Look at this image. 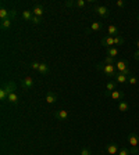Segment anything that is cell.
<instances>
[{
	"instance_id": "cell-1",
	"label": "cell",
	"mask_w": 139,
	"mask_h": 155,
	"mask_svg": "<svg viewBox=\"0 0 139 155\" xmlns=\"http://www.w3.org/2000/svg\"><path fill=\"white\" fill-rule=\"evenodd\" d=\"M95 68L97 69V71H102L104 75H106L107 78H116L117 72H116V65H110V64H104V62H99V64L95 65Z\"/></svg>"
},
{
	"instance_id": "cell-2",
	"label": "cell",
	"mask_w": 139,
	"mask_h": 155,
	"mask_svg": "<svg viewBox=\"0 0 139 155\" xmlns=\"http://www.w3.org/2000/svg\"><path fill=\"white\" fill-rule=\"evenodd\" d=\"M128 143L131 144V155H136L138 154V144H139V137L135 133H130L128 134Z\"/></svg>"
},
{
	"instance_id": "cell-3",
	"label": "cell",
	"mask_w": 139,
	"mask_h": 155,
	"mask_svg": "<svg viewBox=\"0 0 139 155\" xmlns=\"http://www.w3.org/2000/svg\"><path fill=\"white\" fill-rule=\"evenodd\" d=\"M116 68H117V71H118L120 73H124L125 76H130V75H131L130 65H128V62H127V61H124V60H120V61H117Z\"/></svg>"
},
{
	"instance_id": "cell-4",
	"label": "cell",
	"mask_w": 139,
	"mask_h": 155,
	"mask_svg": "<svg viewBox=\"0 0 139 155\" xmlns=\"http://www.w3.org/2000/svg\"><path fill=\"white\" fill-rule=\"evenodd\" d=\"M95 13L100 15L102 18H109L110 17V11L106 6H95Z\"/></svg>"
},
{
	"instance_id": "cell-5",
	"label": "cell",
	"mask_w": 139,
	"mask_h": 155,
	"mask_svg": "<svg viewBox=\"0 0 139 155\" xmlns=\"http://www.w3.org/2000/svg\"><path fill=\"white\" fill-rule=\"evenodd\" d=\"M114 90H117V83L116 80H109L106 85V91H104V96L109 97L110 96V93H113Z\"/></svg>"
},
{
	"instance_id": "cell-6",
	"label": "cell",
	"mask_w": 139,
	"mask_h": 155,
	"mask_svg": "<svg viewBox=\"0 0 139 155\" xmlns=\"http://www.w3.org/2000/svg\"><path fill=\"white\" fill-rule=\"evenodd\" d=\"M1 89H4L6 93L10 96L11 93H14V91H15V89H17V85H15L13 80H9L7 83H4V85H3V87H1Z\"/></svg>"
},
{
	"instance_id": "cell-7",
	"label": "cell",
	"mask_w": 139,
	"mask_h": 155,
	"mask_svg": "<svg viewBox=\"0 0 139 155\" xmlns=\"http://www.w3.org/2000/svg\"><path fill=\"white\" fill-rule=\"evenodd\" d=\"M106 151L110 155H117L118 151H120V147H118V144H116V143H110V144L106 146Z\"/></svg>"
},
{
	"instance_id": "cell-8",
	"label": "cell",
	"mask_w": 139,
	"mask_h": 155,
	"mask_svg": "<svg viewBox=\"0 0 139 155\" xmlns=\"http://www.w3.org/2000/svg\"><path fill=\"white\" fill-rule=\"evenodd\" d=\"M54 116L56 119H59V121H63V122H65L67 119H68V111L65 110H59L54 112Z\"/></svg>"
},
{
	"instance_id": "cell-9",
	"label": "cell",
	"mask_w": 139,
	"mask_h": 155,
	"mask_svg": "<svg viewBox=\"0 0 139 155\" xmlns=\"http://www.w3.org/2000/svg\"><path fill=\"white\" fill-rule=\"evenodd\" d=\"M21 85H22V87L25 90H29V89H32V86H33V79L31 76H25L22 80H21Z\"/></svg>"
},
{
	"instance_id": "cell-10",
	"label": "cell",
	"mask_w": 139,
	"mask_h": 155,
	"mask_svg": "<svg viewBox=\"0 0 139 155\" xmlns=\"http://www.w3.org/2000/svg\"><path fill=\"white\" fill-rule=\"evenodd\" d=\"M100 43H102V46H104L106 49H109V47H114V37H111V36L107 35L106 37H103Z\"/></svg>"
},
{
	"instance_id": "cell-11",
	"label": "cell",
	"mask_w": 139,
	"mask_h": 155,
	"mask_svg": "<svg viewBox=\"0 0 139 155\" xmlns=\"http://www.w3.org/2000/svg\"><path fill=\"white\" fill-rule=\"evenodd\" d=\"M45 100H46L47 104H54L56 101H57V94H56V93H53V91H47L46 97H45Z\"/></svg>"
},
{
	"instance_id": "cell-12",
	"label": "cell",
	"mask_w": 139,
	"mask_h": 155,
	"mask_svg": "<svg viewBox=\"0 0 139 155\" xmlns=\"http://www.w3.org/2000/svg\"><path fill=\"white\" fill-rule=\"evenodd\" d=\"M124 96H125L124 91H121V90H114L113 93H110V98H111V100H116V101L122 100Z\"/></svg>"
},
{
	"instance_id": "cell-13",
	"label": "cell",
	"mask_w": 139,
	"mask_h": 155,
	"mask_svg": "<svg viewBox=\"0 0 139 155\" xmlns=\"http://www.w3.org/2000/svg\"><path fill=\"white\" fill-rule=\"evenodd\" d=\"M107 32H109V36H111V37L120 36V29H118L116 25H109V29H107Z\"/></svg>"
},
{
	"instance_id": "cell-14",
	"label": "cell",
	"mask_w": 139,
	"mask_h": 155,
	"mask_svg": "<svg viewBox=\"0 0 139 155\" xmlns=\"http://www.w3.org/2000/svg\"><path fill=\"white\" fill-rule=\"evenodd\" d=\"M113 80H116L117 85H118V83H125V82H128V76H125L124 73H120V72H118Z\"/></svg>"
},
{
	"instance_id": "cell-15",
	"label": "cell",
	"mask_w": 139,
	"mask_h": 155,
	"mask_svg": "<svg viewBox=\"0 0 139 155\" xmlns=\"http://www.w3.org/2000/svg\"><path fill=\"white\" fill-rule=\"evenodd\" d=\"M32 13H33V15H36V17H42L43 13H45V9H43L41 4H36L35 7H33Z\"/></svg>"
},
{
	"instance_id": "cell-16",
	"label": "cell",
	"mask_w": 139,
	"mask_h": 155,
	"mask_svg": "<svg viewBox=\"0 0 139 155\" xmlns=\"http://www.w3.org/2000/svg\"><path fill=\"white\" fill-rule=\"evenodd\" d=\"M9 103H11V104H14V105H18V103H20V97H18V94L14 91V93H11L9 96Z\"/></svg>"
},
{
	"instance_id": "cell-17",
	"label": "cell",
	"mask_w": 139,
	"mask_h": 155,
	"mask_svg": "<svg viewBox=\"0 0 139 155\" xmlns=\"http://www.w3.org/2000/svg\"><path fill=\"white\" fill-rule=\"evenodd\" d=\"M118 54H120V51H118L117 47H109V49H107V55L111 57V58H116Z\"/></svg>"
},
{
	"instance_id": "cell-18",
	"label": "cell",
	"mask_w": 139,
	"mask_h": 155,
	"mask_svg": "<svg viewBox=\"0 0 139 155\" xmlns=\"http://www.w3.org/2000/svg\"><path fill=\"white\" fill-rule=\"evenodd\" d=\"M11 18L13 17H10V18L4 19V21H1L0 22V28H1V31H7L10 27H11Z\"/></svg>"
},
{
	"instance_id": "cell-19",
	"label": "cell",
	"mask_w": 139,
	"mask_h": 155,
	"mask_svg": "<svg viewBox=\"0 0 139 155\" xmlns=\"http://www.w3.org/2000/svg\"><path fill=\"white\" fill-rule=\"evenodd\" d=\"M49 71H50V67L47 64H45V62H41V67H39V71H38V72L42 73V75H47Z\"/></svg>"
},
{
	"instance_id": "cell-20",
	"label": "cell",
	"mask_w": 139,
	"mask_h": 155,
	"mask_svg": "<svg viewBox=\"0 0 139 155\" xmlns=\"http://www.w3.org/2000/svg\"><path fill=\"white\" fill-rule=\"evenodd\" d=\"M33 17V13L31 11V10H24L22 11V18L25 19V21H28V22H31V19H32Z\"/></svg>"
},
{
	"instance_id": "cell-21",
	"label": "cell",
	"mask_w": 139,
	"mask_h": 155,
	"mask_svg": "<svg viewBox=\"0 0 139 155\" xmlns=\"http://www.w3.org/2000/svg\"><path fill=\"white\" fill-rule=\"evenodd\" d=\"M128 110H130V104H128V103H125V101H120V103H118V111L127 112Z\"/></svg>"
},
{
	"instance_id": "cell-22",
	"label": "cell",
	"mask_w": 139,
	"mask_h": 155,
	"mask_svg": "<svg viewBox=\"0 0 139 155\" xmlns=\"http://www.w3.org/2000/svg\"><path fill=\"white\" fill-rule=\"evenodd\" d=\"M102 29H103V24L102 22H92V25H90V31H93V32L102 31Z\"/></svg>"
},
{
	"instance_id": "cell-23",
	"label": "cell",
	"mask_w": 139,
	"mask_h": 155,
	"mask_svg": "<svg viewBox=\"0 0 139 155\" xmlns=\"http://www.w3.org/2000/svg\"><path fill=\"white\" fill-rule=\"evenodd\" d=\"M121 44H124V37L116 36L114 37V47H116V46H121Z\"/></svg>"
},
{
	"instance_id": "cell-24",
	"label": "cell",
	"mask_w": 139,
	"mask_h": 155,
	"mask_svg": "<svg viewBox=\"0 0 139 155\" xmlns=\"http://www.w3.org/2000/svg\"><path fill=\"white\" fill-rule=\"evenodd\" d=\"M0 100H1V101L9 100V94L6 93V90H4V89H0Z\"/></svg>"
},
{
	"instance_id": "cell-25",
	"label": "cell",
	"mask_w": 139,
	"mask_h": 155,
	"mask_svg": "<svg viewBox=\"0 0 139 155\" xmlns=\"http://www.w3.org/2000/svg\"><path fill=\"white\" fill-rule=\"evenodd\" d=\"M104 64L116 65V64H117V61H116V58H111V57H109V55H107L106 58H104Z\"/></svg>"
},
{
	"instance_id": "cell-26",
	"label": "cell",
	"mask_w": 139,
	"mask_h": 155,
	"mask_svg": "<svg viewBox=\"0 0 139 155\" xmlns=\"http://www.w3.org/2000/svg\"><path fill=\"white\" fill-rule=\"evenodd\" d=\"M117 155H131V150H128V148H120V151H118V154Z\"/></svg>"
},
{
	"instance_id": "cell-27",
	"label": "cell",
	"mask_w": 139,
	"mask_h": 155,
	"mask_svg": "<svg viewBox=\"0 0 139 155\" xmlns=\"http://www.w3.org/2000/svg\"><path fill=\"white\" fill-rule=\"evenodd\" d=\"M128 83H130V85H136V83H138V79H136V76H134V75H130V76H128Z\"/></svg>"
},
{
	"instance_id": "cell-28",
	"label": "cell",
	"mask_w": 139,
	"mask_h": 155,
	"mask_svg": "<svg viewBox=\"0 0 139 155\" xmlns=\"http://www.w3.org/2000/svg\"><path fill=\"white\" fill-rule=\"evenodd\" d=\"M31 22H32L33 25H39V24L42 22V19H41V17H36V15H33L32 19H31Z\"/></svg>"
},
{
	"instance_id": "cell-29",
	"label": "cell",
	"mask_w": 139,
	"mask_h": 155,
	"mask_svg": "<svg viewBox=\"0 0 139 155\" xmlns=\"http://www.w3.org/2000/svg\"><path fill=\"white\" fill-rule=\"evenodd\" d=\"M39 67H41V62H38V61L31 62V69H33V71H39Z\"/></svg>"
},
{
	"instance_id": "cell-30",
	"label": "cell",
	"mask_w": 139,
	"mask_h": 155,
	"mask_svg": "<svg viewBox=\"0 0 139 155\" xmlns=\"http://www.w3.org/2000/svg\"><path fill=\"white\" fill-rule=\"evenodd\" d=\"M85 4H86V3H85V0H75V1H74V6H75V7H79V9L83 7Z\"/></svg>"
},
{
	"instance_id": "cell-31",
	"label": "cell",
	"mask_w": 139,
	"mask_h": 155,
	"mask_svg": "<svg viewBox=\"0 0 139 155\" xmlns=\"http://www.w3.org/2000/svg\"><path fill=\"white\" fill-rule=\"evenodd\" d=\"M81 155H92V154H90V150H89V148H82V150H81Z\"/></svg>"
},
{
	"instance_id": "cell-32",
	"label": "cell",
	"mask_w": 139,
	"mask_h": 155,
	"mask_svg": "<svg viewBox=\"0 0 139 155\" xmlns=\"http://www.w3.org/2000/svg\"><path fill=\"white\" fill-rule=\"evenodd\" d=\"M116 4H117V7H124V6H125V3L122 1V0H118V1H117Z\"/></svg>"
},
{
	"instance_id": "cell-33",
	"label": "cell",
	"mask_w": 139,
	"mask_h": 155,
	"mask_svg": "<svg viewBox=\"0 0 139 155\" xmlns=\"http://www.w3.org/2000/svg\"><path fill=\"white\" fill-rule=\"evenodd\" d=\"M134 58H135V60H139V50H136V51L134 53Z\"/></svg>"
},
{
	"instance_id": "cell-34",
	"label": "cell",
	"mask_w": 139,
	"mask_h": 155,
	"mask_svg": "<svg viewBox=\"0 0 139 155\" xmlns=\"http://www.w3.org/2000/svg\"><path fill=\"white\" fill-rule=\"evenodd\" d=\"M136 47H138V50H139V40H136Z\"/></svg>"
},
{
	"instance_id": "cell-35",
	"label": "cell",
	"mask_w": 139,
	"mask_h": 155,
	"mask_svg": "<svg viewBox=\"0 0 139 155\" xmlns=\"http://www.w3.org/2000/svg\"><path fill=\"white\" fill-rule=\"evenodd\" d=\"M138 19H139V15H138Z\"/></svg>"
}]
</instances>
